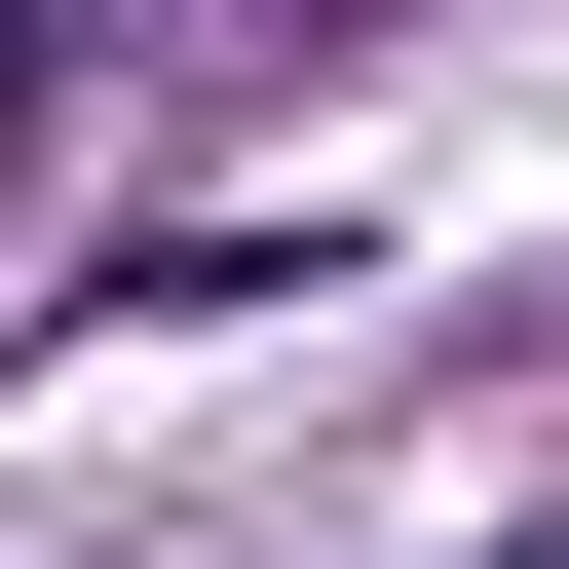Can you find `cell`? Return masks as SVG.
I'll list each match as a JSON object with an SVG mask.
<instances>
[{"instance_id": "obj_2", "label": "cell", "mask_w": 569, "mask_h": 569, "mask_svg": "<svg viewBox=\"0 0 569 569\" xmlns=\"http://www.w3.org/2000/svg\"><path fill=\"white\" fill-rule=\"evenodd\" d=\"M493 569H569V531H493Z\"/></svg>"}, {"instance_id": "obj_1", "label": "cell", "mask_w": 569, "mask_h": 569, "mask_svg": "<svg viewBox=\"0 0 569 569\" xmlns=\"http://www.w3.org/2000/svg\"><path fill=\"white\" fill-rule=\"evenodd\" d=\"M39 77H77V0H0V114H39Z\"/></svg>"}]
</instances>
